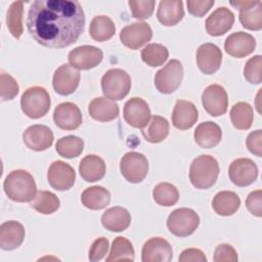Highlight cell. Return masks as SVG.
I'll list each match as a JSON object with an SVG mask.
<instances>
[{
    "label": "cell",
    "instance_id": "obj_12",
    "mask_svg": "<svg viewBox=\"0 0 262 262\" xmlns=\"http://www.w3.org/2000/svg\"><path fill=\"white\" fill-rule=\"evenodd\" d=\"M103 58L101 49L91 46H78L70 51L68 59L70 66L77 70H90L98 66Z\"/></svg>",
    "mask_w": 262,
    "mask_h": 262
},
{
    "label": "cell",
    "instance_id": "obj_43",
    "mask_svg": "<svg viewBox=\"0 0 262 262\" xmlns=\"http://www.w3.org/2000/svg\"><path fill=\"white\" fill-rule=\"evenodd\" d=\"M19 87L16 80L5 73L0 75V96L3 101L13 99L18 93Z\"/></svg>",
    "mask_w": 262,
    "mask_h": 262
},
{
    "label": "cell",
    "instance_id": "obj_14",
    "mask_svg": "<svg viewBox=\"0 0 262 262\" xmlns=\"http://www.w3.org/2000/svg\"><path fill=\"white\" fill-rule=\"evenodd\" d=\"M47 179L52 188L59 191H64L70 189L75 184L76 172L68 163L62 161H54L49 166Z\"/></svg>",
    "mask_w": 262,
    "mask_h": 262
},
{
    "label": "cell",
    "instance_id": "obj_48",
    "mask_svg": "<svg viewBox=\"0 0 262 262\" xmlns=\"http://www.w3.org/2000/svg\"><path fill=\"white\" fill-rule=\"evenodd\" d=\"M246 145L248 149L255 156H262V130L258 129L251 132L246 140Z\"/></svg>",
    "mask_w": 262,
    "mask_h": 262
},
{
    "label": "cell",
    "instance_id": "obj_6",
    "mask_svg": "<svg viewBox=\"0 0 262 262\" xmlns=\"http://www.w3.org/2000/svg\"><path fill=\"white\" fill-rule=\"evenodd\" d=\"M199 225V215L189 208L176 209L167 219V228L172 234L179 237H185L192 234Z\"/></svg>",
    "mask_w": 262,
    "mask_h": 262
},
{
    "label": "cell",
    "instance_id": "obj_33",
    "mask_svg": "<svg viewBox=\"0 0 262 262\" xmlns=\"http://www.w3.org/2000/svg\"><path fill=\"white\" fill-rule=\"evenodd\" d=\"M116 33L114 21L106 15H97L92 18L89 26L90 37L97 41L103 42L110 40Z\"/></svg>",
    "mask_w": 262,
    "mask_h": 262
},
{
    "label": "cell",
    "instance_id": "obj_16",
    "mask_svg": "<svg viewBox=\"0 0 262 262\" xmlns=\"http://www.w3.org/2000/svg\"><path fill=\"white\" fill-rule=\"evenodd\" d=\"M230 4L239 9V21L244 28L251 31L262 29L261 1H231Z\"/></svg>",
    "mask_w": 262,
    "mask_h": 262
},
{
    "label": "cell",
    "instance_id": "obj_1",
    "mask_svg": "<svg viewBox=\"0 0 262 262\" xmlns=\"http://www.w3.org/2000/svg\"><path fill=\"white\" fill-rule=\"evenodd\" d=\"M84 25V10L75 0H36L28 11L30 36L48 48H64L74 44L83 33Z\"/></svg>",
    "mask_w": 262,
    "mask_h": 262
},
{
    "label": "cell",
    "instance_id": "obj_23",
    "mask_svg": "<svg viewBox=\"0 0 262 262\" xmlns=\"http://www.w3.org/2000/svg\"><path fill=\"white\" fill-rule=\"evenodd\" d=\"M199 119L196 106L188 100L179 99L176 101L172 113V124L179 130L191 128Z\"/></svg>",
    "mask_w": 262,
    "mask_h": 262
},
{
    "label": "cell",
    "instance_id": "obj_9",
    "mask_svg": "<svg viewBox=\"0 0 262 262\" xmlns=\"http://www.w3.org/2000/svg\"><path fill=\"white\" fill-rule=\"evenodd\" d=\"M202 104L205 111L213 117L224 115L228 106L227 92L224 87L219 84L206 87L202 93Z\"/></svg>",
    "mask_w": 262,
    "mask_h": 262
},
{
    "label": "cell",
    "instance_id": "obj_10",
    "mask_svg": "<svg viewBox=\"0 0 262 262\" xmlns=\"http://www.w3.org/2000/svg\"><path fill=\"white\" fill-rule=\"evenodd\" d=\"M152 31L150 26L144 21L132 23L124 27L120 32V40L126 47L136 50L150 41Z\"/></svg>",
    "mask_w": 262,
    "mask_h": 262
},
{
    "label": "cell",
    "instance_id": "obj_49",
    "mask_svg": "<svg viewBox=\"0 0 262 262\" xmlns=\"http://www.w3.org/2000/svg\"><path fill=\"white\" fill-rule=\"evenodd\" d=\"M178 260L180 262H206L207 258L200 249L189 248L182 251Z\"/></svg>",
    "mask_w": 262,
    "mask_h": 262
},
{
    "label": "cell",
    "instance_id": "obj_20",
    "mask_svg": "<svg viewBox=\"0 0 262 262\" xmlns=\"http://www.w3.org/2000/svg\"><path fill=\"white\" fill-rule=\"evenodd\" d=\"M53 121L62 130H75L82 124V114L77 104L61 102L54 108Z\"/></svg>",
    "mask_w": 262,
    "mask_h": 262
},
{
    "label": "cell",
    "instance_id": "obj_18",
    "mask_svg": "<svg viewBox=\"0 0 262 262\" xmlns=\"http://www.w3.org/2000/svg\"><path fill=\"white\" fill-rule=\"evenodd\" d=\"M195 59L200 71L206 75H211L220 69L222 52L217 45L204 43L198 48Z\"/></svg>",
    "mask_w": 262,
    "mask_h": 262
},
{
    "label": "cell",
    "instance_id": "obj_32",
    "mask_svg": "<svg viewBox=\"0 0 262 262\" xmlns=\"http://www.w3.org/2000/svg\"><path fill=\"white\" fill-rule=\"evenodd\" d=\"M169 122L161 116H152L147 125L141 129L144 139L150 143H159L167 138L169 134Z\"/></svg>",
    "mask_w": 262,
    "mask_h": 262
},
{
    "label": "cell",
    "instance_id": "obj_13",
    "mask_svg": "<svg viewBox=\"0 0 262 262\" xmlns=\"http://www.w3.org/2000/svg\"><path fill=\"white\" fill-rule=\"evenodd\" d=\"M80 72L70 64H61L53 74L52 86L59 95H70L76 91L80 83Z\"/></svg>",
    "mask_w": 262,
    "mask_h": 262
},
{
    "label": "cell",
    "instance_id": "obj_35",
    "mask_svg": "<svg viewBox=\"0 0 262 262\" xmlns=\"http://www.w3.org/2000/svg\"><path fill=\"white\" fill-rule=\"evenodd\" d=\"M57 154L66 159L79 157L84 149V140L75 135H68L57 140L55 144Z\"/></svg>",
    "mask_w": 262,
    "mask_h": 262
},
{
    "label": "cell",
    "instance_id": "obj_36",
    "mask_svg": "<svg viewBox=\"0 0 262 262\" xmlns=\"http://www.w3.org/2000/svg\"><path fill=\"white\" fill-rule=\"evenodd\" d=\"M59 206H60L59 199L56 196V194L48 190L38 191L35 199L31 203V207L34 210L44 215H49L54 213L55 211L58 210Z\"/></svg>",
    "mask_w": 262,
    "mask_h": 262
},
{
    "label": "cell",
    "instance_id": "obj_2",
    "mask_svg": "<svg viewBox=\"0 0 262 262\" xmlns=\"http://www.w3.org/2000/svg\"><path fill=\"white\" fill-rule=\"evenodd\" d=\"M6 195L13 202H32L37 194V185L34 177L26 170L11 171L3 182Z\"/></svg>",
    "mask_w": 262,
    "mask_h": 262
},
{
    "label": "cell",
    "instance_id": "obj_42",
    "mask_svg": "<svg viewBox=\"0 0 262 262\" xmlns=\"http://www.w3.org/2000/svg\"><path fill=\"white\" fill-rule=\"evenodd\" d=\"M132 16L137 19H146L151 16L156 2L154 0H130L128 2Z\"/></svg>",
    "mask_w": 262,
    "mask_h": 262
},
{
    "label": "cell",
    "instance_id": "obj_24",
    "mask_svg": "<svg viewBox=\"0 0 262 262\" xmlns=\"http://www.w3.org/2000/svg\"><path fill=\"white\" fill-rule=\"evenodd\" d=\"M25 235L26 231L21 223L14 220L3 222L0 226L1 249L5 251L17 249L23 244Z\"/></svg>",
    "mask_w": 262,
    "mask_h": 262
},
{
    "label": "cell",
    "instance_id": "obj_7",
    "mask_svg": "<svg viewBox=\"0 0 262 262\" xmlns=\"http://www.w3.org/2000/svg\"><path fill=\"white\" fill-rule=\"evenodd\" d=\"M183 78V66L178 59H171L155 76V86L163 94H171L178 89Z\"/></svg>",
    "mask_w": 262,
    "mask_h": 262
},
{
    "label": "cell",
    "instance_id": "obj_40",
    "mask_svg": "<svg viewBox=\"0 0 262 262\" xmlns=\"http://www.w3.org/2000/svg\"><path fill=\"white\" fill-rule=\"evenodd\" d=\"M169 57V51L166 46L159 43L147 44L141 51L142 60L149 67L156 68L164 64Z\"/></svg>",
    "mask_w": 262,
    "mask_h": 262
},
{
    "label": "cell",
    "instance_id": "obj_46",
    "mask_svg": "<svg viewBox=\"0 0 262 262\" xmlns=\"http://www.w3.org/2000/svg\"><path fill=\"white\" fill-rule=\"evenodd\" d=\"M246 207L252 215L256 217L262 216V190L261 189L253 190L249 193V195L246 199Z\"/></svg>",
    "mask_w": 262,
    "mask_h": 262
},
{
    "label": "cell",
    "instance_id": "obj_28",
    "mask_svg": "<svg viewBox=\"0 0 262 262\" xmlns=\"http://www.w3.org/2000/svg\"><path fill=\"white\" fill-rule=\"evenodd\" d=\"M90 117L99 122H110L118 118L119 106L106 97H96L88 105Z\"/></svg>",
    "mask_w": 262,
    "mask_h": 262
},
{
    "label": "cell",
    "instance_id": "obj_26",
    "mask_svg": "<svg viewBox=\"0 0 262 262\" xmlns=\"http://www.w3.org/2000/svg\"><path fill=\"white\" fill-rule=\"evenodd\" d=\"M194 141L202 148H212L219 144L222 138V131L219 125L208 121L201 123L193 133Z\"/></svg>",
    "mask_w": 262,
    "mask_h": 262
},
{
    "label": "cell",
    "instance_id": "obj_21",
    "mask_svg": "<svg viewBox=\"0 0 262 262\" xmlns=\"http://www.w3.org/2000/svg\"><path fill=\"white\" fill-rule=\"evenodd\" d=\"M255 48V38L251 34L245 32L232 33L226 38L224 42L225 52L237 58H242L251 54Z\"/></svg>",
    "mask_w": 262,
    "mask_h": 262
},
{
    "label": "cell",
    "instance_id": "obj_45",
    "mask_svg": "<svg viewBox=\"0 0 262 262\" xmlns=\"http://www.w3.org/2000/svg\"><path fill=\"white\" fill-rule=\"evenodd\" d=\"M215 262H235L237 261V254L234 248L228 244H220L216 247L214 252Z\"/></svg>",
    "mask_w": 262,
    "mask_h": 262
},
{
    "label": "cell",
    "instance_id": "obj_25",
    "mask_svg": "<svg viewBox=\"0 0 262 262\" xmlns=\"http://www.w3.org/2000/svg\"><path fill=\"white\" fill-rule=\"evenodd\" d=\"M131 223L130 213L123 207H112L106 209L101 216V224L113 232L124 231Z\"/></svg>",
    "mask_w": 262,
    "mask_h": 262
},
{
    "label": "cell",
    "instance_id": "obj_34",
    "mask_svg": "<svg viewBox=\"0 0 262 262\" xmlns=\"http://www.w3.org/2000/svg\"><path fill=\"white\" fill-rule=\"evenodd\" d=\"M230 120L237 130H248L251 128L254 120L253 107L245 101L235 103L230 110Z\"/></svg>",
    "mask_w": 262,
    "mask_h": 262
},
{
    "label": "cell",
    "instance_id": "obj_44",
    "mask_svg": "<svg viewBox=\"0 0 262 262\" xmlns=\"http://www.w3.org/2000/svg\"><path fill=\"white\" fill-rule=\"evenodd\" d=\"M108 241L105 237L96 238L89 249V260L96 262L104 258L108 251Z\"/></svg>",
    "mask_w": 262,
    "mask_h": 262
},
{
    "label": "cell",
    "instance_id": "obj_11",
    "mask_svg": "<svg viewBox=\"0 0 262 262\" xmlns=\"http://www.w3.org/2000/svg\"><path fill=\"white\" fill-rule=\"evenodd\" d=\"M228 176L231 182L236 186H248L257 179L258 167L253 160L239 158L229 165Z\"/></svg>",
    "mask_w": 262,
    "mask_h": 262
},
{
    "label": "cell",
    "instance_id": "obj_30",
    "mask_svg": "<svg viewBox=\"0 0 262 262\" xmlns=\"http://www.w3.org/2000/svg\"><path fill=\"white\" fill-rule=\"evenodd\" d=\"M241 206V199L230 190H222L215 194L212 201V207L216 214L220 216L233 215Z\"/></svg>",
    "mask_w": 262,
    "mask_h": 262
},
{
    "label": "cell",
    "instance_id": "obj_3",
    "mask_svg": "<svg viewBox=\"0 0 262 262\" xmlns=\"http://www.w3.org/2000/svg\"><path fill=\"white\" fill-rule=\"evenodd\" d=\"M217 160L209 155L196 157L189 167V180L199 189H207L213 186L219 175Z\"/></svg>",
    "mask_w": 262,
    "mask_h": 262
},
{
    "label": "cell",
    "instance_id": "obj_47",
    "mask_svg": "<svg viewBox=\"0 0 262 262\" xmlns=\"http://www.w3.org/2000/svg\"><path fill=\"white\" fill-rule=\"evenodd\" d=\"M214 0H187L188 12L196 17L204 16L214 5Z\"/></svg>",
    "mask_w": 262,
    "mask_h": 262
},
{
    "label": "cell",
    "instance_id": "obj_17",
    "mask_svg": "<svg viewBox=\"0 0 262 262\" xmlns=\"http://www.w3.org/2000/svg\"><path fill=\"white\" fill-rule=\"evenodd\" d=\"M53 139L51 129L40 124L28 127L23 134V140L26 146L35 151H42L49 148L53 143Z\"/></svg>",
    "mask_w": 262,
    "mask_h": 262
},
{
    "label": "cell",
    "instance_id": "obj_27",
    "mask_svg": "<svg viewBox=\"0 0 262 262\" xmlns=\"http://www.w3.org/2000/svg\"><path fill=\"white\" fill-rule=\"evenodd\" d=\"M184 16L183 2L181 0H163L159 3L157 17L166 27L177 25Z\"/></svg>",
    "mask_w": 262,
    "mask_h": 262
},
{
    "label": "cell",
    "instance_id": "obj_31",
    "mask_svg": "<svg viewBox=\"0 0 262 262\" xmlns=\"http://www.w3.org/2000/svg\"><path fill=\"white\" fill-rule=\"evenodd\" d=\"M81 202L87 209L94 211L101 210L110 204L111 193L102 186H90L82 192Z\"/></svg>",
    "mask_w": 262,
    "mask_h": 262
},
{
    "label": "cell",
    "instance_id": "obj_39",
    "mask_svg": "<svg viewBox=\"0 0 262 262\" xmlns=\"http://www.w3.org/2000/svg\"><path fill=\"white\" fill-rule=\"evenodd\" d=\"M154 201L163 207L174 206L179 200V192L175 185L169 182H161L152 189Z\"/></svg>",
    "mask_w": 262,
    "mask_h": 262
},
{
    "label": "cell",
    "instance_id": "obj_38",
    "mask_svg": "<svg viewBox=\"0 0 262 262\" xmlns=\"http://www.w3.org/2000/svg\"><path fill=\"white\" fill-rule=\"evenodd\" d=\"M23 14H24V2L14 1L11 3L7 10L6 15V26L11 35L19 39L24 33L23 26Z\"/></svg>",
    "mask_w": 262,
    "mask_h": 262
},
{
    "label": "cell",
    "instance_id": "obj_5",
    "mask_svg": "<svg viewBox=\"0 0 262 262\" xmlns=\"http://www.w3.org/2000/svg\"><path fill=\"white\" fill-rule=\"evenodd\" d=\"M101 89L106 98L121 100L131 89V78L122 69H111L101 78Z\"/></svg>",
    "mask_w": 262,
    "mask_h": 262
},
{
    "label": "cell",
    "instance_id": "obj_19",
    "mask_svg": "<svg viewBox=\"0 0 262 262\" xmlns=\"http://www.w3.org/2000/svg\"><path fill=\"white\" fill-rule=\"evenodd\" d=\"M172 257V247L163 237H151L142 247L141 260L143 262H169Z\"/></svg>",
    "mask_w": 262,
    "mask_h": 262
},
{
    "label": "cell",
    "instance_id": "obj_8",
    "mask_svg": "<svg viewBox=\"0 0 262 262\" xmlns=\"http://www.w3.org/2000/svg\"><path fill=\"white\" fill-rule=\"evenodd\" d=\"M123 177L131 183L141 182L148 173V162L144 155L137 151L125 154L120 161Z\"/></svg>",
    "mask_w": 262,
    "mask_h": 262
},
{
    "label": "cell",
    "instance_id": "obj_15",
    "mask_svg": "<svg viewBox=\"0 0 262 262\" xmlns=\"http://www.w3.org/2000/svg\"><path fill=\"white\" fill-rule=\"evenodd\" d=\"M126 123L133 128L142 129L150 120V110L147 102L140 97H132L126 101L123 110Z\"/></svg>",
    "mask_w": 262,
    "mask_h": 262
},
{
    "label": "cell",
    "instance_id": "obj_41",
    "mask_svg": "<svg viewBox=\"0 0 262 262\" xmlns=\"http://www.w3.org/2000/svg\"><path fill=\"white\" fill-rule=\"evenodd\" d=\"M262 56L255 55L251 57L245 64L244 77L251 84H260L262 81Z\"/></svg>",
    "mask_w": 262,
    "mask_h": 262
},
{
    "label": "cell",
    "instance_id": "obj_22",
    "mask_svg": "<svg viewBox=\"0 0 262 262\" xmlns=\"http://www.w3.org/2000/svg\"><path fill=\"white\" fill-rule=\"evenodd\" d=\"M233 24V12L225 6H221L215 9L206 19V31L210 36H222L232 28Z\"/></svg>",
    "mask_w": 262,
    "mask_h": 262
},
{
    "label": "cell",
    "instance_id": "obj_4",
    "mask_svg": "<svg viewBox=\"0 0 262 262\" xmlns=\"http://www.w3.org/2000/svg\"><path fill=\"white\" fill-rule=\"evenodd\" d=\"M50 96L47 90L41 86L30 87L20 97V107L24 114L31 119L44 117L50 110Z\"/></svg>",
    "mask_w": 262,
    "mask_h": 262
},
{
    "label": "cell",
    "instance_id": "obj_29",
    "mask_svg": "<svg viewBox=\"0 0 262 262\" xmlns=\"http://www.w3.org/2000/svg\"><path fill=\"white\" fill-rule=\"evenodd\" d=\"M105 171L104 161L96 155H87L79 164L80 175L87 182H95L102 179Z\"/></svg>",
    "mask_w": 262,
    "mask_h": 262
},
{
    "label": "cell",
    "instance_id": "obj_37",
    "mask_svg": "<svg viewBox=\"0 0 262 262\" xmlns=\"http://www.w3.org/2000/svg\"><path fill=\"white\" fill-rule=\"evenodd\" d=\"M135 252L129 239L123 236H117L112 245L111 252L106 258V262L112 261H134Z\"/></svg>",
    "mask_w": 262,
    "mask_h": 262
}]
</instances>
